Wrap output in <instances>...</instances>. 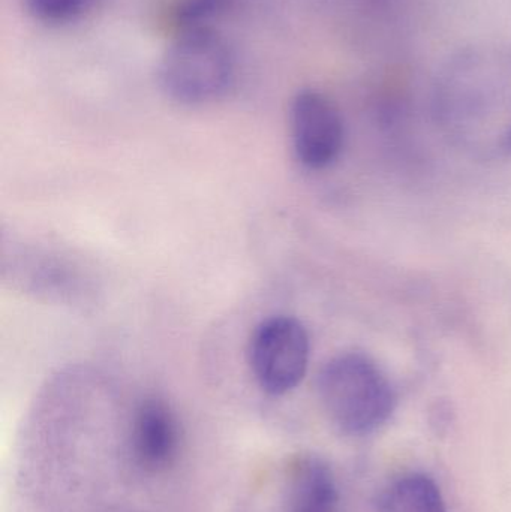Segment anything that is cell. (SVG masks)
I'll use <instances>...</instances> for the list:
<instances>
[{"mask_svg":"<svg viewBox=\"0 0 511 512\" xmlns=\"http://www.w3.org/2000/svg\"><path fill=\"white\" fill-rule=\"evenodd\" d=\"M236 77L230 45L213 27L182 30L162 56L158 78L168 98L206 105L227 95Z\"/></svg>","mask_w":511,"mask_h":512,"instance_id":"cell-2","label":"cell"},{"mask_svg":"<svg viewBox=\"0 0 511 512\" xmlns=\"http://www.w3.org/2000/svg\"><path fill=\"white\" fill-rule=\"evenodd\" d=\"M311 340L302 321L288 315L264 319L255 327L248 346V363L261 390L284 396L305 378Z\"/></svg>","mask_w":511,"mask_h":512,"instance_id":"cell-4","label":"cell"},{"mask_svg":"<svg viewBox=\"0 0 511 512\" xmlns=\"http://www.w3.org/2000/svg\"><path fill=\"white\" fill-rule=\"evenodd\" d=\"M2 277L24 294L53 303H83L92 291L89 276L69 255L39 243L3 242Z\"/></svg>","mask_w":511,"mask_h":512,"instance_id":"cell-3","label":"cell"},{"mask_svg":"<svg viewBox=\"0 0 511 512\" xmlns=\"http://www.w3.org/2000/svg\"><path fill=\"white\" fill-rule=\"evenodd\" d=\"M383 512H446L437 484L422 474L405 475L384 493Z\"/></svg>","mask_w":511,"mask_h":512,"instance_id":"cell-8","label":"cell"},{"mask_svg":"<svg viewBox=\"0 0 511 512\" xmlns=\"http://www.w3.org/2000/svg\"><path fill=\"white\" fill-rule=\"evenodd\" d=\"M290 134L297 161L309 170H324L341 155L344 120L329 96L303 89L291 102Z\"/></svg>","mask_w":511,"mask_h":512,"instance_id":"cell-5","label":"cell"},{"mask_svg":"<svg viewBox=\"0 0 511 512\" xmlns=\"http://www.w3.org/2000/svg\"><path fill=\"white\" fill-rule=\"evenodd\" d=\"M231 0H182L177 6L174 20L179 32L198 27H212L213 18L230 6Z\"/></svg>","mask_w":511,"mask_h":512,"instance_id":"cell-9","label":"cell"},{"mask_svg":"<svg viewBox=\"0 0 511 512\" xmlns=\"http://www.w3.org/2000/svg\"><path fill=\"white\" fill-rule=\"evenodd\" d=\"M27 11L44 23H68L80 17L92 0H24Z\"/></svg>","mask_w":511,"mask_h":512,"instance_id":"cell-10","label":"cell"},{"mask_svg":"<svg viewBox=\"0 0 511 512\" xmlns=\"http://www.w3.org/2000/svg\"><path fill=\"white\" fill-rule=\"evenodd\" d=\"M180 430L170 405L159 397L143 400L132 423V453L147 472H161L176 462Z\"/></svg>","mask_w":511,"mask_h":512,"instance_id":"cell-6","label":"cell"},{"mask_svg":"<svg viewBox=\"0 0 511 512\" xmlns=\"http://www.w3.org/2000/svg\"><path fill=\"white\" fill-rule=\"evenodd\" d=\"M317 388L327 417L345 435L375 432L396 408L395 388L386 373L360 352L330 358L318 373Z\"/></svg>","mask_w":511,"mask_h":512,"instance_id":"cell-1","label":"cell"},{"mask_svg":"<svg viewBox=\"0 0 511 512\" xmlns=\"http://www.w3.org/2000/svg\"><path fill=\"white\" fill-rule=\"evenodd\" d=\"M288 512H339L335 477L323 460L306 456L294 463Z\"/></svg>","mask_w":511,"mask_h":512,"instance_id":"cell-7","label":"cell"}]
</instances>
